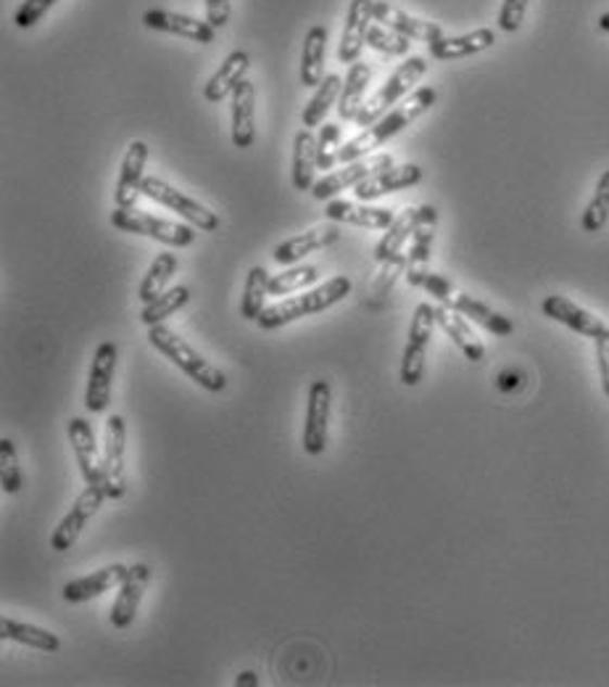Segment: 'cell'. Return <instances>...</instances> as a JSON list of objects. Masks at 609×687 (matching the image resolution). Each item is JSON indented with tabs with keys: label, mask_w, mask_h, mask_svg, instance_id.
<instances>
[{
	"label": "cell",
	"mask_w": 609,
	"mask_h": 687,
	"mask_svg": "<svg viewBox=\"0 0 609 687\" xmlns=\"http://www.w3.org/2000/svg\"><path fill=\"white\" fill-rule=\"evenodd\" d=\"M372 20L383 27L393 29V33L404 35L409 40H422V42H435L443 38V27L435 22L417 20V16L406 14L398 5L388 3V0H372Z\"/></svg>",
	"instance_id": "obj_15"
},
{
	"label": "cell",
	"mask_w": 609,
	"mask_h": 687,
	"mask_svg": "<svg viewBox=\"0 0 609 687\" xmlns=\"http://www.w3.org/2000/svg\"><path fill=\"white\" fill-rule=\"evenodd\" d=\"M435 101H439L435 88H417L415 93L406 98V101L398 103V107H393L391 112L380 116L378 122H372V125L365 127V130L356 135V138L346 140V143L338 149V162L348 164L361 157H369V153L378 151L380 146H385L393 135L406 130L411 122L420 120L422 114H428L430 109L435 107Z\"/></svg>",
	"instance_id": "obj_1"
},
{
	"label": "cell",
	"mask_w": 609,
	"mask_h": 687,
	"mask_svg": "<svg viewBox=\"0 0 609 687\" xmlns=\"http://www.w3.org/2000/svg\"><path fill=\"white\" fill-rule=\"evenodd\" d=\"M0 487L5 495H16L22 489V469H18L14 441L9 437L0 439Z\"/></svg>",
	"instance_id": "obj_40"
},
{
	"label": "cell",
	"mask_w": 609,
	"mask_h": 687,
	"mask_svg": "<svg viewBox=\"0 0 609 687\" xmlns=\"http://www.w3.org/2000/svg\"><path fill=\"white\" fill-rule=\"evenodd\" d=\"M330 402H332L330 384L314 382L309 386V402H306V421H304V450L309 452V455H322L325 447H328Z\"/></svg>",
	"instance_id": "obj_14"
},
{
	"label": "cell",
	"mask_w": 609,
	"mask_h": 687,
	"mask_svg": "<svg viewBox=\"0 0 609 687\" xmlns=\"http://www.w3.org/2000/svg\"><path fill=\"white\" fill-rule=\"evenodd\" d=\"M424 72H428V61H424L422 57L406 59L404 64L398 66V70L393 72L383 85H380L378 93H375L365 107H361L359 116H356V125L369 127L372 122H378L380 116L391 112V107H398V101L415 90V85L424 77Z\"/></svg>",
	"instance_id": "obj_6"
},
{
	"label": "cell",
	"mask_w": 609,
	"mask_h": 687,
	"mask_svg": "<svg viewBox=\"0 0 609 687\" xmlns=\"http://www.w3.org/2000/svg\"><path fill=\"white\" fill-rule=\"evenodd\" d=\"M317 280L319 270L314 265H291L288 270H282L280 275H272V278H269V297H288V293L306 291V288L317 284Z\"/></svg>",
	"instance_id": "obj_38"
},
{
	"label": "cell",
	"mask_w": 609,
	"mask_h": 687,
	"mask_svg": "<svg viewBox=\"0 0 609 687\" xmlns=\"http://www.w3.org/2000/svg\"><path fill=\"white\" fill-rule=\"evenodd\" d=\"M269 278H272V275L267 273V267L256 265V267L249 270L243 299H240V315H243L245 321H258V315L267 310Z\"/></svg>",
	"instance_id": "obj_35"
},
{
	"label": "cell",
	"mask_w": 609,
	"mask_h": 687,
	"mask_svg": "<svg viewBox=\"0 0 609 687\" xmlns=\"http://www.w3.org/2000/svg\"><path fill=\"white\" fill-rule=\"evenodd\" d=\"M143 196L153 199L156 204L166 207V210L177 212L185 220V223L193 225V228H199L203 233L219 230V214L217 212H212L206 204H201V201L190 199V196L177 191L175 186H169V183L162 180V177H145Z\"/></svg>",
	"instance_id": "obj_7"
},
{
	"label": "cell",
	"mask_w": 609,
	"mask_h": 687,
	"mask_svg": "<svg viewBox=\"0 0 609 687\" xmlns=\"http://www.w3.org/2000/svg\"><path fill=\"white\" fill-rule=\"evenodd\" d=\"M341 238V228H338V223H330L328 225H317V228L301 233V236H293V238H286L282 243H277L275 247V262L282 267H291L295 265V262L304 260L306 254H312V251H319V249H328L332 247V243Z\"/></svg>",
	"instance_id": "obj_19"
},
{
	"label": "cell",
	"mask_w": 609,
	"mask_h": 687,
	"mask_svg": "<svg viewBox=\"0 0 609 687\" xmlns=\"http://www.w3.org/2000/svg\"><path fill=\"white\" fill-rule=\"evenodd\" d=\"M341 125L335 122H325V127L319 130L317 138V164L319 170H332V164L338 162V143H341Z\"/></svg>",
	"instance_id": "obj_43"
},
{
	"label": "cell",
	"mask_w": 609,
	"mask_h": 687,
	"mask_svg": "<svg viewBox=\"0 0 609 687\" xmlns=\"http://www.w3.org/2000/svg\"><path fill=\"white\" fill-rule=\"evenodd\" d=\"M251 59L245 51H232L230 57L219 64V70L214 72V77L208 79L206 88H203V98L208 103H221L227 96H232V90L238 88L245 79V72H249Z\"/></svg>",
	"instance_id": "obj_29"
},
{
	"label": "cell",
	"mask_w": 609,
	"mask_h": 687,
	"mask_svg": "<svg viewBox=\"0 0 609 687\" xmlns=\"http://www.w3.org/2000/svg\"><path fill=\"white\" fill-rule=\"evenodd\" d=\"M317 138L312 130H299L293 140V188L295 191H312L317 183Z\"/></svg>",
	"instance_id": "obj_30"
},
{
	"label": "cell",
	"mask_w": 609,
	"mask_h": 687,
	"mask_svg": "<svg viewBox=\"0 0 609 687\" xmlns=\"http://www.w3.org/2000/svg\"><path fill=\"white\" fill-rule=\"evenodd\" d=\"M148 341H151V347L156 349V352H162L169 363L180 367L185 376H190V382L203 386V389L212 391V395H219V391L227 389L225 373H221L217 365L208 363L206 358H201L188 341L180 339L172 328H166L164 323L148 328Z\"/></svg>",
	"instance_id": "obj_4"
},
{
	"label": "cell",
	"mask_w": 609,
	"mask_h": 687,
	"mask_svg": "<svg viewBox=\"0 0 609 687\" xmlns=\"http://www.w3.org/2000/svg\"><path fill=\"white\" fill-rule=\"evenodd\" d=\"M609 220V170H605V175L596 183L594 199L588 201L586 212L581 217V228L586 233H599L607 225Z\"/></svg>",
	"instance_id": "obj_39"
},
{
	"label": "cell",
	"mask_w": 609,
	"mask_h": 687,
	"mask_svg": "<svg viewBox=\"0 0 609 687\" xmlns=\"http://www.w3.org/2000/svg\"><path fill=\"white\" fill-rule=\"evenodd\" d=\"M435 225L439 223H422L417 225L415 236H411V247H409V265L406 270H424L430 260V249H433V236H435Z\"/></svg>",
	"instance_id": "obj_42"
},
{
	"label": "cell",
	"mask_w": 609,
	"mask_h": 687,
	"mask_svg": "<svg viewBox=\"0 0 609 687\" xmlns=\"http://www.w3.org/2000/svg\"><path fill=\"white\" fill-rule=\"evenodd\" d=\"M528 11V0H504L502 11H498V29L504 33H517L522 27V20H525Z\"/></svg>",
	"instance_id": "obj_45"
},
{
	"label": "cell",
	"mask_w": 609,
	"mask_h": 687,
	"mask_svg": "<svg viewBox=\"0 0 609 687\" xmlns=\"http://www.w3.org/2000/svg\"><path fill=\"white\" fill-rule=\"evenodd\" d=\"M145 162H148V143L145 140H132V143L127 146L125 159H122L119 183H116V191H114L116 207H135L138 196L143 193Z\"/></svg>",
	"instance_id": "obj_24"
},
{
	"label": "cell",
	"mask_w": 609,
	"mask_h": 687,
	"mask_svg": "<svg viewBox=\"0 0 609 687\" xmlns=\"http://www.w3.org/2000/svg\"><path fill=\"white\" fill-rule=\"evenodd\" d=\"M541 310H544L546 317L568 325L570 330H575V334H581V336H588V339H599V336L609 334V325L601 321V317L591 315V312L583 310L581 304L570 302L568 297H559V293L546 297L544 304H541Z\"/></svg>",
	"instance_id": "obj_18"
},
{
	"label": "cell",
	"mask_w": 609,
	"mask_h": 687,
	"mask_svg": "<svg viewBox=\"0 0 609 687\" xmlns=\"http://www.w3.org/2000/svg\"><path fill=\"white\" fill-rule=\"evenodd\" d=\"M596 341V365H599V378H601V389L609 397V334L599 336Z\"/></svg>",
	"instance_id": "obj_47"
},
{
	"label": "cell",
	"mask_w": 609,
	"mask_h": 687,
	"mask_svg": "<svg viewBox=\"0 0 609 687\" xmlns=\"http://www.w3.org/2000/svg\"><path fill=\"white\" fill-rule=\"evenodd\" d=\"M232 143L236 149H251L256 138V88L243 79L232 90Z\"/></svg>",
	"instance_id": "obj_26"
},
{
	"label": "cell",
	"mask_w": 609,
	"mask_h": 687,
	"mask_svg": "<svg viewBox=\"0 0 609 687\" xmlns=\"http://www.w3.org/2000/svg\"><path fill=\"white\" fill-rule=\"evenodd\" d=\"M325 217L332 220L338 225H354V228H369V230H388L391 223L396 220V214L385 207H369V201L365 204H354V201H343V199H330L328 207H325Z\"/></svg>",
	"instance_id": "obj_21"
},
{
	"label": "cell",
	"mask_w": 609,
	"mask_h": 687,
	"mask_svg": "<svg viewBox=\"0 0 609 687\" xmlns=\"http://www.w3.org/2000/svg\"><path fill=\"white\" fill-rule=\"evenodd\" d=\"M245 685H249V687H256V685H258V679H256L254 672H243V674H240V677L236 679V687H245Z\"/></svg>",
	"instance_id": "obj_49"
},
{
	"label": "cell",
	"mask_w": 609,
	"mask_h": 687,
	"mask_svg": "<svg viewBox=\"0 0 609 687\" xmlns=\"http://www.w3.org/2000/svg\"><path fill=\"white\" fill-rule=\"evenodd\" d=\"M367 46L375 48V51L388 53V57H406L409 53V38L404 35L393 33V29L383 27V24H372L367 33Z\"/></svg>",
	"instance_id": "obj_41"
},
{
	"label": "cell",
	"mask_w": 609,
	"mask_h": 687,
	"mask_svg": "<svg viewBox=\"0 0 609 687\" xmlns=\"http://www.w3.org/2000/svg\"><path fill=\"white\" fill-rule=\"evenodd\" d=\"M143 24L148 29L180 35V38L201 42V46H208V42H214V38H217V29H214L206 20H195V16L175 14V11H164V9L145 11Z\"/></svg>",
	"instance_id": "obj_20"
},
{
	"label": "cell",
	"mask_w": 609,
	"mask_h": 687,
	"mask_svg": "<svg viewBox=\"0 0 609 687\" xmlns=\"http://www.w3.org/2000/svg\"><path fill=\"white\" fill-rule=\"evenodd\" d=\"M348 293H351V280L346 278V275H335V278L325 280L322 286L306 288V291H301L299 297L282 299V302L269 304L267 310L258 315L256 325L262 330H275V328H280V325L299 321V317L317 315V312L330 310V307L343 302Z\"/></svg>",
	"instance_id": "obj_3"
},
{
	"label": "cell",
	"mask_w": 609,
	"mask_h": 687,
	"mask_svg": "<svg viewBox=\"0 0 609 687\" xmlns=\"http://www.w3.org/2000/svg\"><path fill=\"white\" fill-rule=\"evenodd\" d=\"M103 500H109V495L101 484H88V487H85V492L74 500L72 511L61 519V524L55 526V532L51 535V548L55 553H66V550H72L74 545H77L85 524L98 513Z\"/></svg>",
	"instance_id": "obj_11"
},
{
	"label": "cell",
	"mask_w": 609,
	"mask_h": 687,
	"mask_svg": "<svg viewBox=\"0 0 609 687\" xmlns=\"http://www.w3.org/2000/svg\"><path fill=\"white\" fill-rule=\"evenodd\" d=\"M406 265H409V257L406 254H398V257H393V260L383 262V273H380L378 280H375V293H378V297L380 293H385L388 288L393 286V280H396V275L404 273Z\"/></svg>",
	"instance_id": "obj_46"
},
{
	"label": "cell",
	"mask_w": 609,
	"mask_h": 687,
	"mask_svg": "<svg viewBox=\"0 0 609 687\" xmlns=\"http://www.w3.org/2000/svg\"><path fill=\"white\" fill-rule=\"evenodd\" d=\"M372 22V0H351L346 11V24H343L341 48H338V61H341V64H354V61H359V53L361 48H365Z\"/></svg>",
	"instance_id": "obj_22"
},
{
	"label": "cell",
	"mask_w": 609,
	"mask_h": 687,
	"mask_svg": "<svg viewBox=\"0 0 609 687\" xmlns=\"http://www.w3.org/2000/svg\"><path fill=\"white\" fill-rule=\"evenodd\" d=\"M177 267H180V262H177V254H172V251H164V254H158L156 260H153V265L148 267L145 278L140 280V288H138L140 302L151 304L153 299L162 297V293L166 291V284L172 280V275L177 273Z\"/></svg>",
	"instance_id": "obj_34"
},
{
	"label": "cell",
	"mask_w": 609,
	"mask_h": 687,
	"mask_svg": "<svg viewBox=\"0 0 609 687\" xmlns=\"http://www.w3.org/2000/svg\"><path fill=\"white\" fill-rule=\"evenodd\" d=\"M422 223H439V210L430 204L422 207H406V210L398 214L396 220L391 223V228L385 230V236L380 238V243L375 247V260L383 265V262L393 260V257L402 254L404 243L415 236L417 225Z\"/></svg>",
	"instance_id": "obj_13"
},
{
	"label": "cell",
	"mask_w": 609,
	"mask_h": 687,
	"mask_svg": "<svg viewBox=\"0 0 609 687\" xmlns=\"http://www.w3.org/2000/svg\"><path fill=\"white\" fill-rule=\"evenodd\" d=\"M55 5V0H24L14 14V24L18 29H33L42 16Z\"/></svg>",
	"instance_id": "obj_44"
},
{
	"label": "cell",
	"mask_w": 609,
	"mask_h": 687,
	"mask_svg": "<svg viewBox=\"0 0 609 687\" xmlns=\"http://www.w3.org/2000/svg\"><path fill=\"white\" fill-rule=\"evenodd\" d=\"M190 302V288L188 286H175L169 291H164L162 297L153 299L151 304H143V312H140V321H143L148 328L151 325L164 323L166 317L175 315L177 310H182L185 304Z\"/></svg>",
	"instance_id": "obj_37"
},
{
	"label": "cell",
	"mask_w": 609,
	"mask_h": 687,
	"mask_svg": "<svg viewBox=\"0 0 609 687\" xmlns=\"http://www.w3.org/2000/svg\"><path fill=\"white\" fill-rule=\"evenodd\" d=\"M435 307L422 302L417 304L415 315L409 323V339H406V349L402 358V384L404 386H417L424 376V360H428V347L433 339L435 328Z\"/></svg>",
	"instance_id": "obj_8"
},
{
	"label": "cell",
	"mask_w": 609,
	"mask_h": 687,
	"mask_svg": "<svg viewBox=\"0 0 609 687\" xmlns=\"http://www.w3.org/2000/svg\"><path fill=\"white\" fill-rule=\"evenodd\" d=\"M148 582H151V569L145 563H135L129 566V572L119 585V595H116L114 605H111V624L116 629H127L135 622L140 611V600H143Z\"/></svg>",
	"instance_id": "obj_16"
},
{
	"label": "cell",
	"mask_w": 609,
	"mask_h": 687,
	"mask_svg": "<svg viewBox=\"0 0 609 687\" xmlns=\"http://www.w3.org/2000/svg\"><path fill=\"white\" fill-rule=\"evenodd\" d=\"M116 360H119V347L114 341L98 344L92 354V365L88 373V391H85V408L92 415L106 413L111 404V386H114Z\"/></svg>",
	"instance_id": "obj_12"
},
{
	"label": "cell",
	"mask_w": 609,
	"mask_h": 687,
	"mask_svg": "<svg viewBox=\"0 0 609 687\" xmlns=\"http://www.w3.org/2000/svg\"><path fill=\"white\" fill-rule=\"evenodd\" d=\"M599 29H601V33H609V11H607V14L599 16Z\"/></svg>",
	"instance_id": "obj_50"
},
{
	"label": "cell",
	"mask_w": 609,
	"mask_h": 687,
	"mask_svg": "<svg viewBox=\"0 0 609 687\" xmlns=\"http://www.w3.org/2000/svg\"><path fill=\"white\" fill-rule=\"evenodd\" d=\"M341 90H343L341 75H328L322 79V85L317 88V93H314L312 101L304 107V127L306 130L322 125L325 114H328L332 109V103L341 98Z\"/></svg>",
	"instance_id": "obj_36"
},
{
	"label": "cell",
	"mask_w": 609,
	"mask_h": 687,
	"mask_svg": "<svg viewBox=\"0 0 609 687\" xmlns=\"http://www.w3.org/2000/svg\"><path fill=\"white\" fill-rule=\"evenodd\" d=\"M388 167H393V157L391 153H372V157H361L356 162L343 164V170L330 172L322 180L314 183L312 193L317 201H330L335 199L338 193L346 191V188H356L359 183H365L367 177H372L375 172H383Z\"/></svg>",
	"instance_id": "obj_10"
},
{
	"label": "cell",
	"mask_w": 609,
	"mask_h": 687,
	"mask_svg": "<svg viewBox=\"0 0 609 687\" xmlns=\"http://www.w3.org/2000/svg\"><path fill=\"white\" fill-rule=\"evenodd\" d=\"M369 77H372V72H369V66L365 64V61H354V64H351L346 83H343L341 98H338V114H341V120L356 122L361 107H365Z\"/></svg>",
	"instance_id": "obj_32"
},
{
	"label": "cell",
	"mask_w": 609,
	"mask_h": 687,
	"mask_svg": "<svg viewBox=\"0 0 609 687\" xmlns=\"http://www.w3.org/2000/svg\"><path fill=\"white\" fill-rule=\"evenodd\" d=\"M435 323L441 325L443 334H446L448 339L457 344L459 352L465 354L470 363H480V360L485 358L483 341L478 339L475 330H472L470 323H467V317L459 315L457 310H452V307H446V304H435Z\"/></svg>",
	"instance_id": "obj_27"
},
{
	"label": "cell",
	"mask_w": 609,
	"mask_h": 687,
	"mask_svg": "<svg viewBox=\"0 0 609 687\" xmlns=\"http://www.w3.org/2000/svg\"><path fill=\"white\" fill-rule=\"evenodd\" d=\"M127 572L129 566H125V563H109V566L98 569V572H92L88 576L66 582L61 595H64L66 603H88V600L98 598V595L109 592L111 587H119Z\"/></svg>",
	"instance_id": "obj_25"
},
{
	"label": "cell",
	"mask_w": 609,
	"mask_h": 687,
	"mask_svg": "<svg viewBox=\"0 0 609 687\" xmlns=\"http://www.w3.org/2000/svg\"><path fill=\"white\" fill-rule=\"evenodd\" d=\"M230 20V0H206V22L214 29H221Z\"/></svg>",
	"instance_id": "obj_48"
},
{
	"label": "cell",
	"mask_w": 609,
	"mask_h": 687,
	"mask_svg": "<svg viewBox=\"0 0 609 687\" xmlns=\"http://www.w3.org/2000/svg\"><path fill=\"white\" fill-rule=\"evenodd\" d=\"M325 48H328V29L322 24H314L304 38L301 51V85L304 88H319L325 79Z\"/></svg>",
	"instance_id": "obj_31"
},
{
	"label": "cell",
	"mask_w": 609,
	"mask_h": 687,
	"mask_svg": "<svg viewBox=\"0 0 609 687\" xmlns=\"http://www.w3.org/2000/svg\"><path fill=\"white\" fill-rule=\"evenodd\" d=\"M406 280H409V286L424 288L430 297L439 299V304L452 307V310H457L459 315L470 317L472 323L483 325V328L491 330L494 336H512L515 334V323L509 321V317H504L502 312L491 310V307L485 302H480V299L470 297L467 291H461V288H457L452 284V280L446 278V275L430 273L428 267L406 270Z\"/></svg>",
	"instance_id": "obj_2"
},
{
	"label": "cell",
	"mask_w": 609,
	"mask_h": 687,
	"mask_svg": "<svg viewBox=\"0 0 609 687\" xmlns=\"http://www.w3.org/2000/svg\"><path fill=\"white\" fill-rule=\"evenodd\" d=\"M0 637H3V640L22 642V646H29L35 650H42V653H55V650L61 648V640L55 632L35 627V624L27 622H16V619L9 616L0 619Z\"/></svg>",
	"instance_id": "obj_33"
},
{
	"label": "cell",
	"mask_w": 609,
	"mask_h": 687,
	"mask_svg": "<svg viewBox=\"0 0 609 687\" xmlns=\"http://www.w3.org/2000/svg\"><path fill=\"white\" fill-rule=\"evenodd\" d=\"M420 180H422V167H417V164H398L396 167V164H393V167L375 172L372 177H367L365 183H359V186L354 188V193L359 201H375V199H380V196L406 191V188L417 186Z\"/></svg>",
	"instance_id": "obj_23"
},
{
	"label": "cell",
	"mask_w": 609,
	"mask_h": 687,
	"mask_svg": "<svg viewBox=\"0 0 609 687\" xmlns=\"http://www.w3.org/2000/svg\"><path fill=\"white\" fill-rule=\"evenodd\" d=\"M111 225L125 233H135V236L156 238L158 243H166V247H175V249L193 247L195 236H199L193 225H182V223H172V220H164V217H153V214L135 210V207H116V210L111 212Z\"/></svg>",
	"instance_id": "obj_5"
},
{
	"label": "cell",
	"mask_w": 609,
	"mask_h": 687,
	"mask_svg": "<svg viewBox=\"0 0 609 687\" xmlns=\"http://www.w3.org/2000/svg\"><path fill=\"white\" fill-rule=\"evenodd\" d=\"M494 42H496L494 29L480 27L467 35H457V38H446V35H443L441 40L428 42V48L433 59L454 61V59H467V57H475V53L489 51V48H494Z\"/></svg>",
	"instance_id": "obj_28"
},
{
	"label": "cell",
	"mask_w": 609,
	"mask_h": 687,
	"mask_svg": "<svg viewBox=\"0 0 609 687\" xmlns=\"http://www.w3.org/2000/svg\"><path fill=\"white\" fill-rule=\"evenodd\" d=\"M127 426L122 415H111L106 421V434H103V487H106L109 500H119L127 492Z\"/></svg>",
	"instance_id": "obj_9"
},
{
	"label": "cell",
	"mask_w": 609,
	"mask_h": 687,
	"mask_svg": "<svg viewBox=\"0 0 609 687\" xmlns=\"http://www.w3.org/2000/svg\"><path fill=\"white\" fill-rule=\"evenodd\" d=\"M66 434H69L74 458H77L85 484H101L103 487V452L98 450L96 432H92L90 423L85 419H72L69 426H66Z\"/></svg>",
	"instance_id": "obj_17"
}]
</instances>
